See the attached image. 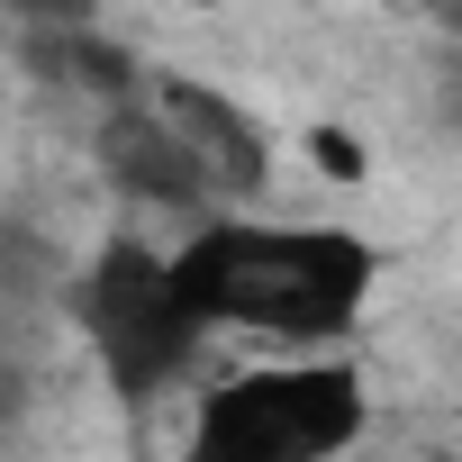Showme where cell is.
Returning <instances> with one entry per match:
<instances>
[{
	"label": "cell",
	"instance_id": "obj_1",
	"mask_svg": "<svg viewBox=\"0 0 462 462\" xmlns=\"http://www.w3.org/2000/svg\"><path fill=\"white\" fill-rule=\"evenodd\" d=\"M208 336H254L282 354H354L381 291V245L327 217H208L172 245Z\"/></svg>",
	"mask_w": 462,
	"mask_h": 462
},
{
	"label": "cell",
	"instance_id": "obj_3",
	"mask_svg": "<svg viewBox=\"0 0 462 462\" xmlns=\"http://www.w3.org/2000/svg\"><path fill=\"white\" fill-rule=\"evenodd\" d=\"M64 309H73V327H82V345H91V363H100L118 408H154L172 381H190V363L208 345V327H199V309L181 291L172 245L136 236V226H118V236L91 245V263L73 273Z\"/></svg>",
	"mask_w": 462,
	"mask_h": 462
},
{
	"label": "cell",
	"instance_id": "obj_2",
	"mask_svg": "<svg viewBox=\"0 0 462 462\" xmlns=\"http://www.w3.org/2000/svg\"><path fill=\"white\" fill-rule=\"evenodd\" d=\"M372 435V381L354 354H282L217 372L190 399L172 462H345Z\"/></svg>",
	"mask_w": 462,
	"mask_h": 462
},
{
	"label": "cell",
	"instance_id": "obj_5",
	"mask_svg": "<svg viewBox=\"0 0 462 462\" xmlns=\"http://www.w3.org/2000/svg\"><path fill=\"white\" fill-rule=\"evenodd\" d=\"M154 109L181 127V145L199 154L208 190H217V217H245L263 190H273V127L236 100V91H217L199 73H154Z\"/></svg>",
	"mask_w": 462,
	"mask_h": 462
},
{
	"label": "cell",
	"instance_id": "obj_4",
	"mask_svg": "<svg viewBox=\"0 0 462 462\" xmlns=\"http://www.w3.org/2000/svg\"><path fill=\"white\" fill-rule=\"evenodd\" d=\"M91 163H100V181H109V199H118V208L181 217V236L217 217V190H208L199 154L181 145V127L154 109V91H136V100L100 109V127H91Z\"/></svg>",
	"mask_w": 462,
	"mask_h": 462
},
{
	"label": "cell",
	"instance_id": "obj_7",
	"mask_svg": "<svg viewBox=\"0 0 462 462\" xmlns=\"http://www.w3.org/2000/svg\"><path fill=\"white\" fill-rule=\"evenodd\" d=\"M444 28H453V46H462V10H444Z\"/></svg>",
	"mask_w": 462,
	"mask_h": 462
},
{
	"label": "cell",
	"instance_id": "obj_6",
	"mask_svg": "<svg viewBox=\"0 0 462 462\" xmlns=\"http://www.w3.org/2000/svg\"><path fill=\"white\" fill-rule=\"evenodd\" d=\"M300 145H309V163H318L327 181H363V172H372V154H363V136H354V127H309Z\"/></svg>",
	"mask_w": 462,
	"mask_h": 462
}]
</instances>
